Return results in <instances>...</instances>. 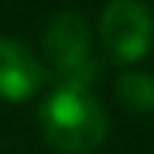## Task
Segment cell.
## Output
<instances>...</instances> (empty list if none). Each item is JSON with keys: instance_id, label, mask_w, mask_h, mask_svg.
Instances as JSON below:
<instances>
[{"instance_id": "1", "label": "cell", "mask_w": 154, "mask_h": 154, "mask_svg": "<svg viewBox=\"0 0 154 154\" xmlns=\"http://www.w3.org/2000/svg\"><path fill=\"white\" fill-rule=\"evenodd\" d=\"M37 120L46 143L63 154L97 151L109 134L106 109L83 83L63 80V86L49 91L37 109Z\"/></svg>"}, {"instance_id": "4", "label": "cell", "mask_w": 154, "mask_h": 154, "mask_svg": "<svg viewBox=\"0 0 154 154\" xmlns=\"http://www.w3.org/2000/svg\"><path fill=\"white\" fill-rule=\"evenodd\" d=\"M46 83L43 63L20 40L0 37V97L9 103H23L34 97Z\"/></svg>"}, {"instance_id": "2", "label": "cell", "mask_w": 154, "mask_h": 154, "mask_svg": "<svg viewBox=\"0 0 154 154\" xmlns=\"http://www.w3.org/2000/svg\"><path fill=\"white\" fill-rule=\"evenodd\" d=\"M100 37L117 63H137L154 46V14L143 0H109L100 14Z\"/></svg>"}, {"instance_id": "3", "label": "cell", "mask_w": 154, "mask_h": 154, "mask_svg": "<svg viewBox=\"0 0 154 154\" xmlns=\"http://www.w3.org/2000/svg\"><path fill=\"white\" fill-rule=\"evenodd\" d=\"M46 60L57 69V74L69 83H88V74L94 72L91 63V37L88 26L74 11H60L51 17L43 34Z\"/></svg>"}, {"instance_id": "5", "label": "cell", "mask_w": 154, "mask_h": 154, "mask_svg": "<svg viewBox=\"0 0 154 154\" xmlns=\"http://www.w3.org/2000/svg\"><path fill=\"white\" fill-rule=\"evenodd\" d=\"M117 100L131 114H149L154 111V77L149 72H126L114 83Z\"/></svg>"}]
</instances>
